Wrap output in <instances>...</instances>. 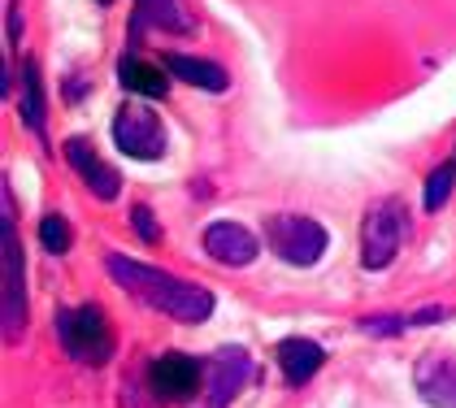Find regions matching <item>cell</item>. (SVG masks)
I'll return each instance as SVG.
<instances>
[{
  "label": "cell",
  "mask_w": 456,
  "mask_h": 408,
  "mask_svg": "<svg viewBox=\"0 0 456 408\" xmlns=\"http://www.w3.org/2000/svg\"><path fill=\"white\" fill-rule=\"evenodd\" d=\"M131 226H135L143 239H161V222H157V213H152L148 204H135V213H131Z\"/></svg>",
  "instance_id": "obj_19"
},
{
  "label": "cell",
  "mask_w": 456,
  "mask_h": 408,
  "mask_svg": "<svg viewBox=\"0 0 456 408\" xmlns=\"http://www.w3.org/2000/svg\"><path fill=\"white\" fill-rule=\"evenodd\" d=\"M361 330H374V335H400V330H404V322H395V317H379V322H361Z\"/></svg>",
  "instance_id": "obj_20"
},
{
  "label": "cell",
  "mask_w": 456,
  "mask_h": 408,
  "mask_svg": "<svg viewBox=\"0 0 456 408\" xmlns=\"http://www.w3.org/2000/svg\"><path fill=\"white\" fill-rule=\"evenodd\" d=\"M265 235L274 243V252H279L287 265H317L322 261V252H326V226L314 222V217H300V213H274L270 217V226H265Z\"/></svg>",
  "instance_id": "obj_5"
},
{
  "label": "cell",
  "mask_w": 456,
  "mask_h": 408,
  "mask_svg": "<svg viewBox=\"0 0 456 408\" xmlns=\"http://www.w3.org/2000/svg\"><path fill=\"white\" fill-rule=\"evenodd\" d=\"M413 387L430 408H456V356L426 352L413 365Z\"/></svg>",
  "instance_id": "obj_9"
},
{
  "label": "cell",
  "mask_w": 456,
  "mask_h": 408,
  "mask_svg": "<svg viewBox=\"0 0 456 408\" xmlns=\"http://www.w3.org/2000/svg\"><path fill=\"white\" fill-rule=\"evenodd\" d=\"M409 239V213L404 204L395 200H374L365 208V222H361V265L365 270H387L400 248Z\"/></svg>",
  "instance_id": "obj_3"
},
{
  "label": "cell",
  "mask_w": 456,
  "mask_h": 408,
  "mask_svg": "<svg viewBox=\"0 0 456 408\" xmlns=\"http://www.w3.org/2000/svg\"><path fill=\"white\" fill-rule=\"evenodd\" d=\"M101 4H109V0H101Z\"/></svg>",
  "instance_id": "obj_21"
},
{
  "label": "cell",
  "mask_w": 456,
  "mask_h": 408,
  "mask_svg": "<svg viewBox=\"0 0 456 408\" xmlns=\"http://www.w3.org/2000/svg\"><path fill=\"white\" fill-rule=\"evenodd\" d=\"M152 27L161 35H191L196 31V18L187 13L183 0H140L135 4V27Z\"/></svg>",
  "instance_id": "obj_13"
},
{
  "label": "cell",
  "mask_w": 456,
  "mask_h": 408,
  "mask_svg": "<svg viewBox=\"0 0 456 408\" xmlns=\"http://www.w3.org/2000/svg\"><path fill=\"white\" fill-rule=\"evenodd\" d=\"M452 187H456V166L452 161L435 166L430 178H426V187H421V204H426V213H439V208L448 204V196H452Z\"/></svg>",
  "instance_id": "obj_17"
},
{
  "label": "cell",
  "mask_w": 456,
  "mask_h": 408,
  "mask_svg": "<svg viewBox=\"0 0 456 408\" xmlns=\"http://www.w3.org/2000/svg\"><path fill=\"white\" fill-rule=\"evenodd\" d=\"M57 339L66 347V356L78 365H105L113 356V326H109L101 305H70L57 313Z\"/></svg>",
  "instance_id": "obj_2"
},
{
  "label": "cell",
  "mask_w": 456,
  "mask_h": 408,
  "mask_svg": "<svg viewBox=\"0 0 456 408\" xmlns=\"http://www.w3.org/2000/svg\"><path fill=\"white\" fill-rule=\"evenodd\" d=\"M200 382H205L200 361H196V356H183V352H166V356H157V361H152V370H148V387H152V396H157V400H166V404H187V400L200 391Z\"/></svg>",
  "instance_id": "obj_7"
},
{
  "label": "cell",
  "mask_w": 456,
  "mask_h": 408,
  "mask_svg": "<svg viewBox=\"0 0 456 408\" xmlns=\"http://www.w3.org/2000/svg\"><path fill=\"white\" fill-rule=\"evenodd\" d=\"M322 361H326V352H322L314 339H282L279 343V365L291 387H305V382L322 370Z\"/></svg>",
  "instance_id": "obj_15"
},
{
  "label": "cell",
  "mask_w": 456,
  "mask_h": 408,
  "mask_svg": "<svg viewBox=\"0 0 456 408\" xmlns=\"http://www.w3.org/2000/svg\"><path fill=\"white\" fill-rule=\"evenodd\" d=\"M0 308H4V339H18L27 326V282H22V248L13 235V200L4 183V243H0Z\"/></svg>",
  "instance_id": "obj_4"
},
{
  "label": "cell",
  "mask_w": 456,
  "mask_h": 408,
  "mask_svg": "<svg viewBox=\"0 0 456 408\" xmlns=\"http://www.w3.org/2000/svg\"><path fill=\"white\" fill-rule=\"evenodd\" d=\"M252 374H256V365L244 347H235V343L217 347L209 356V378H205L209 382V408H231L240 400V391L252 382Z\"/></svg>",
  "instance_id": "obj_8"
},
{
  "label": "cell",
  "mask_w": 456,
  "mask_h": 408,
  "mask_svg": "<svg viewBox=\"0 0 456 408\" xmlns=\"http://www.w3.org/2000/svg\"><path fill=\"white\" fill-rule=\"evenodd\" d=\"M105 270H109V278H113L118 287H126L135 300H143L148 308H157V313H166V317H175V322H187V326L209 322L213 291L196 287V282H183V278L157 270V265H140V261H131V257H122V252H109Z\"/></svg>",
  "instance_id": "obj_1"
},
{
  "label": "cell",
  "mask_w": 456,
  "mask_h": 408,
  "mask_svg": "<svg viewBox=\"0 0 456 408\" xmlns=\"http://www.w3.org/2000/svg\"><path fill=\"white\" fill-rule=\"evenodd\" d=\"M205 252L217 265H248V261H256L261 243L240 222H213V226H205Z\"/></svg>",
  "instance_id": "obj_10"
},
{
  "label": "cell",
  "mask_w": 456,
  "mask_h": 408,
  "mask_svg": "<svg viewBox=\"0 0 456 408\" xmlns=\"http://www.w3.org/2000/svg\"><path fill=\"white\" fill-rule=\"evenodd\" d=\"M113 143L135 161H157L166 157V126L143 101H126L113 118Z\"/></svg>",
  "instance_id": "obj_6"
},
{
  "label": "cell",
  "mask_w": 456,
  "mask_h": 408,
  "mask_svg": "<svg viewBox=\"0 0 456 408\" xmlns=\"http://www.w3.org/2000/svg\"><path fill=\"white\" fill-rule=\"evenodd\" d=\"M118 78H122V87H126L131 96H152V101H161V96L170 92L166 69L152 66V61H143V57H135V53H126V57H122Z\"/></svg>",
  "instance_id": "obj_14"
},
{
  "label": "cell",
  "mask_w": 456,
  "mask_h": 408,
  "mask_svg": "<svg viewBox=\"0 0 456 408\" xmlns=\"http://www.w3.org/2000/svg\"><path fill=\"white\" fill-rule=\"evenodd\" d=\"M70 222L66 217H57V213H48L44 222H39V243H44V252H53V257H66L70 252Z\"/></svg>",
  "instance_id": "obj_18"
},
{
  "label": "cell",
  "mask_w": 456,
  "mask_h": 408,
  "mask_svg": "<svg viewBox=\"0 0 456 408\" xmlns=\"http://www.w3.org/2000/svg\"><path fill=\"white\" fill-rule=\"evenodd\" d=\"M22 122L27 131H44V83H39V61H22Z\"/></svg>",
  "instance_id": "obj_16"
},
{
  "label": "cell",
  "mask_w": 456,
  "mask_h": 408,
  "mask_svg": "<svg viewBox=\"0 0 456 408\" xmlns=\"http://www.w3.org/2000/svg\"><path fill=\"white\" fill-rule=\"evenodd\" d=\"M66 161H70L74 170H78V178L92 187V196H101V200H113L118 192H122V174L109 170L105 161L96 157V148L87 143V139H70L66 143Z\"/></svg>",
  "instance_id": "obj_11"
},
{
  "label": "cell",
  "mask_w": 456,
  "mask_h": 408,
  "mask_svg": "<svg viewBox=\"0 0 456 408\" xmlns=\"http://www.w3.org/2000/svg\"><path fill=\"white\" fill-rule=\"evenodd\" d=\"M161 66L170 69L178 83L200 87V92H226V87H231L226 69L217 66V61H209V57H183V53H170V57H161Z\"/></svg>",
  "instance_id": "obj_12"
}]
</instances>
